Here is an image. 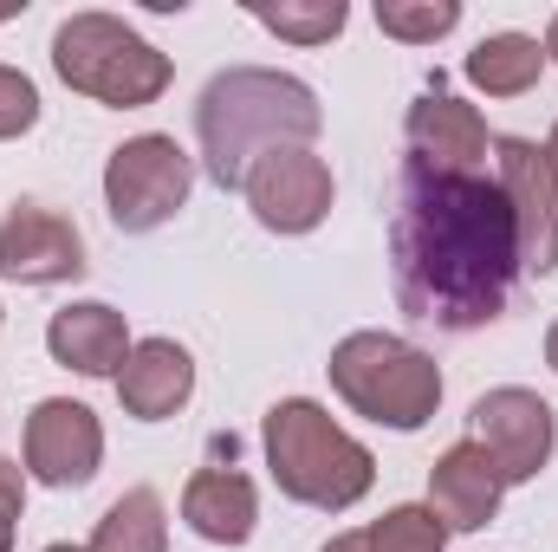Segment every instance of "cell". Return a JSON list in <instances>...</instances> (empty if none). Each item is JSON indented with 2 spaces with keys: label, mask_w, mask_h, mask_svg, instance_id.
I'll use <instances>...</instances> for the list:
<instances>
[{
  "label": "cell",
  "mask_w": 558,
  "mask_h": 552,
  "mask_svg": "<svg viewBox=\"0 0 558 552\" xmlns=\"http://www.w3.org/2000/svg\"><path fill=\"white\" fill-rule=\"evenodd\" d=\"M254 20L286 46H331L344 33L351 7L344 0H279V7H254Z\"/></svg>",
  "instance_id": "19"
},
{
  "label": "cell",
  "mask_w": 558,
  "mask_h": 552,
  "mask_svg": "<svg viewBox=\"0 0 558 552\" xmlns=\"http://www.w3.org/2000/svg\"><path fill=\"white\" fill-rule=\"evenodd\" d=\"M241 195H247V208L267 235H312L331 215L338 182H331V163L318 149H274L247 169Z\"/></svg>",
  "instance_id": "10"
},
{
  "label": "cell",
  "mask_w": 558,
  "mask_h": 552,
  "mask_svg": "<svg viewBox=\"0 0 558 552\" xmlns=\"http://www.w3.org/2000/svg\"><path fill=\"white\" fill-rule=\"evenodd\" d=\"M189 189H195V156L162 131L124 137L105 156V215L118 235H156L189 208Z\"/></svg>",
  "instance_id": "6"
},
{
  "label": "cell",
  "mask_w": 558,
  "mask_h": 552,
  "mask_svg": "<svg viewBox=\"0 0 558 552\" xmlns=\"http://www.w3.org/2000/svg\"><path fill=\"white\" fill-rule=\"evenodd\" d=\"M494 182H500L513 228H520V267L533 279L558 274V176L546 143L494 137Z\"/></svg>",
  "instance_id": "8"
},
{
  "label": "cell",
  "mask_w": 558,
  "mask_h": 552,
  "mask_svg": "<svg viewBox=\"0 0 558 552\" xmlns=\"http://www.w3.org/2000/svg\"><path fill=\"white\" fill-rule=\"evenodd\" d=\"M520 267V228L494 176H448L403 156L390 215L397 305L435 332H481L507 319Z\"/></svg>",
  "instance_id": "1"
},
{
  "label": "cell",
  "mask_w": 558,
  "mask_h": 552,
  "mask_svg": "<svg viewBox=\"0 0 558 552\" xmlns=\"http://www.w3.org/2000/svg\"><path fill=\"white\" fill-rule=\"evenodd\" d=\"M318 131H325L318 92L274 65H228L195 98V143L221 189H241L247 169L274 149H312Z\"/></svg>",
  "instance_id": "2"
},
{
  "label": "cell",
  "mask_w": 558,
  "mask_h": 552,
  "mask_svg": "<svg viewBox=\"0 0 558 552\" xmlns=\"http://www.w3.org/2000/svg\"><path fill=\"white\" fill-rule=\"evenodd\" d=\"M26 514V468L0 455V552H13V527Z\"/></svg>",
  "instance_id": "23"
},
{
  "label": "cell",
  "mask_w": 558,
  "mask_h": 552,
  "mask_svg": "<svg viewBox=\"0 0 558 552\" xmlns=\"http://www.w3.org/2000/svg\"><path fill=\"white\" fill-rule=\"evenodd\" d=\"M52 72H59L78 98H92V105H105V111H143V105H156V98L169 92V79H175L169 52H156L131 20L98 13V7L59 20V33H52Z\"/></svg>",
  "instance_id": "5"
},
{
  "label": "cell",
  "mask_w": 558,
  "mask_h": 552,
  "mask_svg": "<svg viewBox=\"0 0 558 552\" xmlns=\"http://www.w3.org/2000/svg\"><path fill=\"white\" fill-rule=\"evenodd\" d=\"M195 397V358L175 338H137L124 371H118V404L137 422H169Z\"/></svg>",
  "instance_id": "15"
},
{
  "label": "cell",
  "mask_w": 558,
  "mask_h": 552,
  "mask_svg": "<svg viewBox=\"0 0 558 552\" xmlns=\"http://www.w3.org/2000/svg\"><path fill=\"white\" fill-rule=\"evenodd\" d=\"M0 319H7V312H0Z\"/></svg>",
  "instance_id": "29"
},
{
  "label": "cell",
  "mask_w": 558,
  "mask_h": 552,
  "mask_svg": "<svg viewBox=\"0 0 558 552\" xmlns=\"http://www.w3.org/2000/svg\"><path fill=\"white\" fill-rule=\"evenodd\" d=\"M403 137H410V156H416V163L448 169V176H481V163H487V149H494L487 118H481L468 98H448V92H441V79H435L416 105H410Z\"/></svg>",
  "instance_id": "12"
},
{
  "label": "cell",
  "mask_w": 558,
  "mask_h": 552,
  "mask_svg": "<svg viewBox=\"0 0 558 552\" xmlns=\"http://www.w3.org/2000/svg\"><path fill=\"white\" fill-rule=\"evenodd\" d=\"M371 552H448V527L435 520L428 501H403V507H384L371 527H364Z\"/></svg>",
  "instance_id": "20"
},
{
  "label": "cell",
  "mask_w": 558,
  "mask_h": 552,
  "mask_svg": "<svg viewBox=\"0 0 558 552\" xmlns=\"http://www.w3.org/2000/svg\"><path fill=\"white\" fill-rule=\"evenodd\" d=\"M468 442H481V455L500 468L507 488H526V481H539L546 461H553L558 416H553V404H546L539 391L500 384V391L474 397V410H468Z\"/></svg>",
  "instance_id": "7"
},
{
  "label": "cell",
  "mask_w": 558,
  "mask_h": 552,
  "mask_svg": "<svg viewBox=\"0 0 558 552\" xmlns=\"http://www.w3.org/2000/svg\"><path fill=\"white\" fill-rule=\"evenodd\" d=\"M331 391L344 397V410L377 422V429H397V435H416L428 429V416L441 410V364L397 338V332H344L331 345V364H325Z\"/></svg>",
  "instance_id": "4"
},
{
  "label": "cell",
  "mask_w": 558,
  "mask_h": 552,
  "mask_svg": "<svg viewBox=\"0 0 558 552\" xmlns=\"http://www.w3.org/2000/svg\"><path fill=\"white\" fill-rule=\"evenodd\" d=\"M131 345H137V338H131V319H124L118 305H105V299H72V305H59V312L46 319V351H52V364L78 371V377H111V384H118Z\"/></svg>",
  "instance_id": "13"
},
{
  "label": "cell",
  "mask_w": 558,
  "mask_h": 552,
  "mask_svg": "<svg viewBox=\"0 0 558 552\" xmlns=\"http://www.w3.org/2000/svg\"><path fill=\"white\" fill-rule=\"evenodd\" d=\"M46 552H92V547H72V540H59V547H46Z\"/></svg>",
  "instance_id": "28"
},
{
  "label": "cell",
  "mask_w": 558,
  "mask_h": 552,
  "mask_svg": "<svg viewBox=\"0 0 558 552\" xmlns=\"http://www.w3.org/2000/svg\"><path fill=\"white\" fill-rule=\"evenodd\" d=\"M539 46H546V65H558V13H553V26H546V39H539Z\"/></svg>",
  "instance_id": "25"
},
{
  "label": "cell",
  "mask_w": 558,
  "mask_h": 552,
  "mask_svg": "<svg viewBox=\"0 0 558 552\" xmlns=\"http://www.w3.org/2000/svg\"><path fill=\"white\" fill-rule=\"evenodd\" d=\"M20 455H26V481L39 488H85L98 481L105 468V422L92 404H72V397H39L26 416V435H20Z\"/></svg>",
  "instance_id": "9"
},
{
  "label": "cell",
  "mask_w": 558,
  "mask_h": 552,
  "mask_svg": "<svg viewBox=\"0 0 558 552\" xmlns=\"http://www.w3.org/2000/svg\"><path fill=\"white\" fill-rule=\"evenodd\" d=\"M318 552H371V540H364V527H351V533H331Z\"/></svg>",
  "instance_id": "24"
},
{
  "label": "cell",
  "mask_w": 558,
  "mask_h": 552,
  "mask_svg": "<svg viewBox=\"0 0 558 552\" xmlns=\"http://www.w3.org/2000/svg\"><path fill=\"white\" fill-rule=\"evenodd\" d=\"M377 26L403 46H435L461 26V0H377Z\"/></svg>",
  "instance_id": "21"
},
{
  "label": "cell",
  "mask_w": 558,
  "mask_h": 552,
  "mask_svg": "<svg viewBox=\"0 0 558 552\" xmlns=\"http://www.w3.org/2000/svg\"><path fill=\"white\" fill-rule=\"evenodd\" d=\"M500 501H507V481H500V468L481 455V442H454V448H441L435 455V468H428V507H435V520L448 527V533H481V527H494L500 520Z\"/></svg>",
  "instance_id": "14"
},
{
  "label": "cell",
  "mask_w": 558,
  "mask_h": 552,
  "mask_svg": "<svg viewBox=\"0 0 558 552\" xmlns=\"http://www.w3.org/2000/svg\"><path fill=\"white\" fill-rule=\"evenodd\" d=\"M92 552H169V507L156 488H124L92 527Z\"/></svg>",
  "instance_id": "18"
},
{
  "label": "cell",
  "mask_w": 558,
  "mask_h": 552,
  "mask_svg": "<svg viewBox=\"0 0 558 552\" xmlns=\"http://www.w3.org/2000/svg\"><path fill=\"white\" fill-rule=\"evenodd\" d=\"M546 156H553V176H558V124H553V137H546Z\"/></svg>",
  "instance_id": "27"
},
{
  "label": "cell",
  "mask_w": 558,
  "mask_h": 552,
  "mask_svg": "<svg viewBox=\"0 0 558 552\" xmlns=\"http://www.w3.org/2000/svg\"><path fill=\"white\" fill-rule=\"evenodd\" d=\"M33 124H39V85H33L26 72L0 65V143L26 137Z\"/></svg>",
  "instance_id": "22"
},
{
  "label": "cell",
  "mask_w": 558,
  "mask_h": 552,
  "mask_svg": "<svg viewBox=\"0 0 558 552\" xmlns=\"http://www.w3.org/2000/svg\"><path fill=\"white\" fill-rule=\"evenodd\" d=\"M85 274V235L46 202H13L0 215V279L7 286H65Z\"/></svg>",
  "instance_id": "11"
},
{
  "label": "cell",
  "mask_w": 558,
  "mask_h": 552,
  "mask_svg": "<svg viewBox=\"0 0 558 552\" xmlns=\"http://www.w3.org/2000/svg\"><path fill=\"white\" fill-rule=\"evenodd\" d=\"M468 85L487 92V98H526L546 72V46L533 33H487L468 59H461Z\"/></svg>",
  "instance_id": "17"
},
{
  "label": "cell",
  "mask_w": 558,
  "mask_h": 552,
  "mask_svg": "<svg viewBox=\"0 0 558 552\" xmlns=\"http://www.w3.org/2000/svg\"><path fill=\"white\" fill-rule=\"evenodd\" d=\"M182 520L208 547H247L260 527V494L241 468H195L182 481Z\"/></svg>",
  "instance_id": "16"
},
{
  "label": "cell",
  "mask_w": 558,
  "mask_h": 552,
  "mask_svg": "<svg viewBox=\"0 0 558 552\" xmlns=\"http://www.w3.org/2000/svg\"><path fill=\"white\" fill-rule=\"evenodd\" d=\"M546 364H553V371H558V319H553V325H546Z\"/></svg>",
  "instance_id": "26"
},
{
  "label": "cell",
  "mask_w": 558,
  "mask_h": 552,
  "mask_svg": "<svg viewBox=\"0 0 558 552\" xmlns=\"http://www.w3.org/2000/svg\"><path fill=\"white\" fill-rule=\"evenodd\" d=\"M260 442H267L274 488L299 507L351 514L377 488V455L312 397H279L260 422Z\"/></svg>",
  "instance_id": "3"
}]
</instances>
